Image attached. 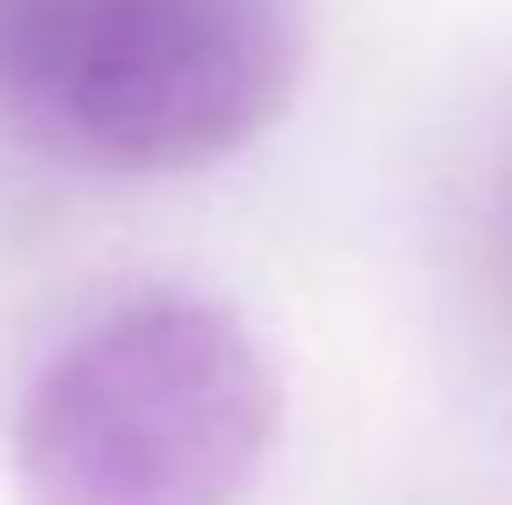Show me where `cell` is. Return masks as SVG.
<instances>
[{
	"instance_id": "1",
	"label": "cell",
	"mask_w": 512,
	"mask_h": 505,
	"mask_svg": "<svg viewBox=\"0 0 512 505\" xmlns=\"http://www.w3.org/2000/svg\"><path fill=\"white\" fill-rule=\"evenodd\" d=\"M277 450V374L208 298L146 291L84 319L21 388L35 505H243Z\"/></svg>"
},
{
	"instance_id": "2",
	"label": "cell",
	"mask_w": 512,
	"mask_h": 505,
	"mask_svg": "<svg viewBox=\"0 0 512 505\" xmlns=\"http://www.w3.org/2000/svg\"><path fill=\"white\" fill-rule=\"evenodd\" d=\"M305 70V0H0V104L111 173L215 167Z\"/></svg>"
}]
</instances>
